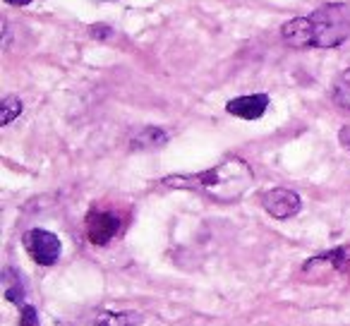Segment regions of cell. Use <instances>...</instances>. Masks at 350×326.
Here are the masks:
<instances>
[{"label": "cell", "instance_id": "obj_1", "mask_svg": "<svg viewBox=\"0 0 350 326\" xmlns=\"http://www.w3.org/2000/svg\"><path fill=\"white\" fill-rule=\"evenodd\" d=\"M252 182H254V173L247 161L238 159V156H230V159L221 161L219 166L206 168V171L168 176L161 180V185L173 187V190L200 192V195L209 197L214 202L230 204V202H238L252 187Z\"/></svg>", "mask_w": 350, "mask_h": 326}, {"label": "cell", "instance_id": "obj_2", "mask_svg": "<svg viewBox=\"0 0 350 326\" xmlns=\"http://www.w3.org/2000/svg\"><path fill=\"white\" fill-rule=\"evenodd\" d=\"M312 49H336L350 39V5L329 3L310 15Z\"/></svg>", "mask_w": 350, "mask_h": 326}, {"label": "cell", "instance_id": "obj_3", "mask_svg": "<svg viewBox=\"0 0 350 326\" xmlns=\"http://www.w3.org/2000/svg\"><path fill=\"white\" fill-rule=\"evenodd\" d=\"M25 247L29 252V257L36 264H41V267H53L58 262L60 252H63V245H60L58 235L44 228H31L25 235Z\"/></svg>", "mask_w": 350, "mask_h": 326}, {"label": "cell", "instance_id": "obj_4", "mask_svg": "<svg viewBox=\"0 0 350 326\" xmlns=\"http://www.w3.org/2000/svg\"><path fill=\"white\" fill-rule=\"evenodd\" d=\"M118 230H120V219H118L113 211H89L87 216V238L92 245H96V247H103V245H108L113 238L118 235Z\"/></svg>", "mask_w": 350, "mask_h": 326}, {"label": "cell", "instance_id": "obj_5", "mask_svg": "<svg viewBox=\"0 0 350 326\" xmlns=\"http://www.w3.org/2000/svg\"><path fill=\"white\" fill-rule=\"evenodd\" d=\"M262 206L267 209L269 216L283 221V219L295 216L297 211H300L302 202H300V197H297L293 190H288V187H273V190L264 192Z\"/></svg>", "mask_w": 350, "mask_h": 326}, {"label": "cell", "instance_id": "obj_6", "mask_svg": "<svg viewBox=\"0 0 350 326\" xmlns=\"http://www.w3.org/2000/svg\"><path fill=\"white\" fill-rule=\"evenodd\" d=\"M269 108V96L267 94H250V96H238L230 98L226 103V111L235 118H243V120H257L267 113Z\"/></svg>", "mask_w": 350, "mask_h": 326}, {"label": "cell", "instance_id": "obj_7", "mask_svg": "<svg viewBox=\"0 0 350 326\" xmlns=\"http://www.w3.org/2000/svg\"><path fill=\"white\" fill-rule=\"evenodd\" d=\"M281 36L291 49H312L310 17H295L281 27Z\"/></svg>", "mask_w": 350, "mask_h": 326}, {"label": "cell", "instance_id": "obj_8", "mask_svg": "<svg viewBox=\"0 0 350 326\" xmlns=\"http://www.w3.org/2000/svg\"><path fill=\"white\" fill-rule=\"evenodd\" d=\"M139 319L137 312H103L92 321V326H137Z\"/></svg>", "mask_w": 350, "mask_h": 326}, {"label": "cell", "instance_id": "obj_9", "mask_svg": "<svg viewBox=\"0 0 350 326\" xmlns=\"http://www.w3.org/2000/svg\"><path fill=\"white\" fill-rule=\"evenodd\" d=\"M331 98H334L336 106L350 113V68L343 70V72L334 79V87H331Z\"/></svg>", "mask_w": 350, "mask_h": 326}, {"label": "cell", "instance_id": "obj_10", "mask_svg": "<svg viewBox=\"0 0 350 326\" xmlns=\"http://www.w3.org/2000/svg\"><path fill=\"white\" fill-rule=\"evenodd\" d=\"M165 132L161 130V127H146L142 135H137L135 139H132V146H137V149H154V146H161L165 144Z\"/></svg>", "mask_w": 350, "mask_h": 326}, {"label": "cell", "instance_id": "obj_11", "mask_svg": "<svg viewBox=\"0 0 350 326\" xmlns=\"http://www.w3.org/2000/svg\"><path fill=\"white\" fill-rule=\"evenodd\" d=\"M0 125L5 127V125H10L15 118H20V113H22V101L17 96H5L3 98V108H0Z\"/></svg>", "mask_w": 350, "mask_h": 326}, {"label": "cell", "instance_id": "obj_12", "mask_svg": "<svg viewBox=\"0 0 350 326\" xmlns=\"http://www.w3.org/2000/svg\"><path fill=\"white\" fill-rule=\"evenodd\" d=\"M20 326H39V319H36V310H34V307H29V305L22 307Z\"/></svg>", "mask_w": 350, "mask_h": 326}, {"label": "cell", "instance_id": "obj_13", "mask_svg": "<svg viewBox=\"0 0 350 326\" xmlns=\"http://www.w3.org/2000/svg\"><path fill=\"white\" fill-rule=\"evenodd\" d=\"M5 3H8V5H29V3H31V0H5Z\"/></svg>", "mask_w": 350, "mask_h": 326}, {"label": "cell", "instance_id": "obj_14", "mask_svg": "<svg viewBox=\"0 0 350 326\" xmlns=\"http://www.w3.org/2000/svg\"><path fill=\"white\" fill-rule=\"evenodd\" d=\"M340 139H343V144H348V149H350V127L340 132Z\"/></svg>", "mask_w": 350, "mask_h": 326}]
</instances>
